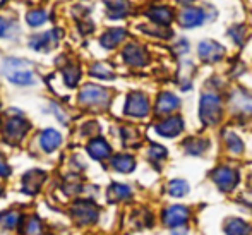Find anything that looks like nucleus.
Here are the masks:
<instances>
[{"instance_id":"obj_1","label":"nucleus","mask_w":252,"mask_h":235,"mask_svg":"<svg viewBox=\"0 0 252 235\" xmlns=\"http://www.w3.org/2000/svg\"><path fill=\"white\" fill-rule=\"evenodd\" d=\"M3 74L9 79V83L16 86H31L36 83L30 62H24L21 59H7L3 64Z\"/></svg>"},{"instance_id":"obj_2","label":"nucleus","mask_w":252,"mask_h":235,"mask_svg":"<svg viewBox=\"0 0 252 235\" xmlns=\"http://www.w3.org/2000/svg\"><path fill=\"white\" fill-rule=\"evenodd\" d=\"M199 117L206 126H215L221 119V100L215 93H204L199 105Z\"/></svg>"},{"instance_id":"obj_3","label":"nucleus","mask_w":252,"mask_h":235,"mask_svg":"<svg viewBox=\"0 0 252 235\" xmlns=\"http://www.w3.org/2000/svg\"><path fill=\"white\" fill-rule=\"evenodd\" d=\"M28 131H30V124L21 115H10L2 122V134L10 142H19L26 136Z\"/></svg>"},{"instance_id":"obj_4","label":"nucleus","mask_w":252,"mask_h":235,"mask_svg":"<svg viewBox=\"0 0 252 235\" xmlns=\"http://www.w3.org/2000/svg\"><path fill=\"white\" fill-rule=\"evenodd\" d=\"M70 213H72L74 220H76L79 225H93L98 220V206L94 204L90 199H79L72 204L70 208Z\"/></svg>"},{"instance_id":"obj_5","label":"nucleus","mask_w":252,"mask_h":235,"mask_svg":"<svg viewBox=\"0 0 252 235\" xmlns=\"http://www.w3.org/2000/svg\"><path fill=\"white\" fill-rule=\"evenodd\" d=\"M110 100V93L98 84H86L77 95V101L86 106H105Z\"/></svg>"},{"instance_id":"obj_6","label":"nucleus","mask_w":252,"mask_h":235,"mask_svg":"<svg viewBox=\"0 0 252 235\" xmlns=\"http://www.w3.org/2000/svg\"><path fill=\"white\" fill-rule=\"evenodd\" d=\"M126 115L136 117V119H143L150 113V100L141 91H134L127 96L126 100V108H124Z\"/></svg>"},{"instance_id":"obj_7","label":"nucleus","mask_w":252,"mask_h":235,"mask_svg":"<svg viewBox=\"0 0 252 235\" xmlns=\"http://www.w3.org/2000/svg\"><path fill=\"white\" fill-rule=\"evenodd\" d=\"M59 40H60L59 30H52V31H47V33L34 34L30 40V48L34 50V52H47V50L55 47Z\"/></svg>"},{"instance_id":"obj_8","label":"nucleus","mask_w":252,"mask_h":235,"mask_svg":"<svg viewBox=\"0 0 252 235\" xmlns=\"http://www.w3.org/2000/svg\"><path fill=\"white\" fill-rule=\"evenodd\" d=\"M189 218V209L186 206H170L163 213V223L170 229H179L184 227Z\"/></svg>"},{"instance_id":"obj_9","label":"nucleus","mask_w":252,"mask_h":235,"mask_svg":"<svg viewBox=\"0 0 252 235\" xmlns=\"http://www.w3.org/2000/svg\"><path fill=\"white\" fill-rule=\"evenodd\" d=\"M213 180L221 191L228 192L232 191L233 187L237 186V180H239V175H237L235 170L226 168V167H220L213 172Z\"/></svg>"},{"instance_id":"obj_10","label":"nucleus","mask_w":252,"mask_h":235,"mask_svg":"<svg viewBox=\"0 0 252 235\" xmlns=\"http://www.w3.org/2000/svg\"><path fill=\"white\" fill-rule=\"evenodd\" d=\"M197 53L204 62H218L225 55V48L213 40H204L197 47Z\"/></svg>"},{"instance_id":"obj_11","label":"nucleus","mask_w":252,"mask_h":235,"mask_svg":"<svg viewBox=\"0 0 252 235\" xmlns=\"http://www.w3.org/2000/svg\"><path fill=\"white\" fill-rule=\"evenodd\" d=\"M122 57L126 60V64H129L132 67H143L148 64V52L137 43L127 45L122 52Z\"/></svg>"},{"instance_id":"obj_12","label":"nucleus","mask_w":252,"mask_h":235,"mask_svg":"<svg viewBox=\"0 0 252 235\" xmlns=\"http://www.w3.org/2000/svg\"><path fill=\"white\" fill-rule=\"evenodd\" d=\"M155 129H156V133L163 137H175L182 133L184 120H182V117H168V119H165L163 122H159Z\"/></svg>"},{"instance_id":"obj_13","label":"nucleus","mask_w":252,"mask_h":235,"mask_svg":"<svg viewBox=\"0 0 252 235\" xmlns=\"http://www.w3.org/2000/svg\"><path fill=\"white\" fill-rule=\"evenodd\" d=\"M45 172H41V170H30V172H26L23 175V191L26 192V194L33 196L36 194L38 191H40L41 184L45 182Z\"/></svg>"},{"instance_id":"obj_14","label":"nucleus","mask_w":252,"mask_h":235,"mask_svg":"<svg viewBox=\"0 0 252 235\" xmlns=\"http://www.w3.org/2000/svg\"><path fill=\"white\" fill-rule=\"evenodd\" d=\"M86 151L93 160L101 162V160H106L112 155V146L106 142V139H103V137H93V139L88 142Z\"/></svg>"},{"instance_id":"obj_15","label":"nucleus","mask_w":252,"mask_h":235,"mask_svg":"<svg viewBox=\"0 0 252 235\" xmlns=\"http://www.w3.org/2000/svg\"><path fill=\"white\" fill-rule=\"evenodd\" d=\"M179 106H180V100L173 93L165 91V93H161L158 96V100H156L155 110L158 115H168V113L175 112Z\"/></svg>"},{"instance_id":"obj_16","label":"nucleus","mask_w":252,"mask_h":235,"mask_svg":"<svg viewBox=\"0 0 252 235\" xmlns=\"http://www.w3.org/2000/svg\"><path fill=\"white\" fill-rule=\"evenodd\" d=\"M179 23L184 28H196L204 23V12L197 7H187V9L180 10L179 14Z\"/></svg>"},{"instance_id":"obj_17","label":"nucleus","mask_w":252,"mask_h":235,"mask_svg":"<svg viewBox=\"0 0 252 235\" xmlns=\"http://www.w3.org/2000/svg\"><path fill=\"white\" fill-rule=\"evenodd\" d=\"M38 142H40V148L43 149L45 153H53L60 144H62V134H60L57 129L48 127V129H45L43 133L40 134Z\"/></svg>"},{"instance_id":"obj_18","label":"nucleus","mask_w":252,"mask_h":235,"mask_svg":"<svg viewBox=\"0 0 252 235\" xmlns=\"http://www.w3.org/2000/svg\"><path fill=\"white\" fill-rule=\"evenodd\" d=\"M126 36H127L126 30H122V28H112V30L105 31V33L101 34L100 45L106 50H112V48H115L117 45L122 43Z\"/></svg>"},{"instance_id":"obj_19","label":"nucleus","mask_w":252,"mask_h":235,"mask_svg":"<svg viewBox=\"0 0 252 235\" xmlns=\"http://www.w3.org/2000/svg\"><path fill=\"white\" fill-rule=\"evenodd\" d=\"M146 14L156 26H168L173 21V10L170 7H161V5L151 7Z\"/></svg>"},{"instance_id":"obj_20","label":"nucleus","mask_w":252,"mask_h":235,"mask_svg":"<svg viewBox=\"0 0 252 235\" xmlns=\"http://www.w3.org/2000/svg\"><path fill=\"white\" fill-rule=\"evenodd\" d=\"M113 170L117 172H122V173H129L136 168V160L132 158L130 155H115L110 162Z\"/></svg>"},{"instance_id":"obj_21","label":"nucleus","mask_w":252,"mask_h":235,"mask_svg":"<svg viewBox=\"0 0 252 235\" xmlns=\"http://www.w3.org/2000/svg\"><path fill=\"white\" fill-rule=\"evenodd\" d=\"M225 232L226 235H251V225L244 222V220L230 218L226 220Z\"/></svg>"},{"instance_id":"obj_22","label":"nucleus","mask_w":252,"mask_h":235,"mask_svg":"<svg viewBox=\"0 0 252 235\" xmlns=\"http://www.w3.org/2000/svg\"><path fill=\"white\" fill-rule=\"evenodd\" d=\"M105 2L106 9H108V16L112 19H120L129 12V3L126 0H105Z\"/></svg>"},{"instance_id":"obj_23","label":"nucleus","mask_w":252,"mask_h":235,"mask_svg":"<svg viewBox=\"0 0 252 235\" xmlns=\"http://www.w3.org/2000/svg\"><path fill=\"white\" fill-rule=\"evenodd\" d=\"M130 187L126 186V184H119V182H113L112 186L108 187L106 194H108L110 201H124V199H129L130 198Z\"/></svg>"},{"instance_id":"obj_24","label":"nucleus","mask_w":252,"mask_h":235,"mask_svg":"<svg viewBox=\"0 0 252 235\" xmlns=\"http://www.w3.org/2000/svg\"><path fill=\"white\" fill-rule=\"evenodd\" d=\"M19 213L14 211V209H5V211L0 213V227L5 230H14L19 225Z\"/></svg>"},{"instance_id":"obj_25","label":"nucleus","mask_w":252,"mask_h":235,"mask_svg":"<svg viewBox=\"0 0 252 235\" xmlns=\"http://www.w3.org/2000/svg\"><path fill=\"white\" fill-rule=\"evenodd\" d=\"M48 19L47 10L43 9H33L26 14V23L30 28H41Z\"/></svg>"},{"instance_id":"obj_26","label":"nucleus","mask_w":252,"mask_h":235,"mask_svg":"<svg viewBox=\"0 0 252 235\" xmlns=\"http://www.w3.org/2000/svg\"><path fill=\"white\" fill-rule=\"evenodd\" d=\"M62 76H63V83H65L67 86L76 88L81 79V69L77 66H67L65 69H63Z\"/></svg>"},{"instance_id":"obj_27","label":"nucleus","mask_w":252,"mask_h":235,"mask_svg":"<svg viewBox=\"0 0 252 235\" xmlns=\"http://www.w3.org/2000/svg\"><path fill=\"white\" fill-rule=\"evenodd\" d=\"M233 105L239 110H242V112L252 113V95L239 91V93L233 95Z\"/></svg>"},{"instance_id":"obj_28","label":"nucleus","mask_w":252,"mask_h":235,"mask_svg":"<svg viewBox=\"0 0 252 235\" xmlns=\"http://www.w3.org/2000/svg\"><path fill=\"white\" fill-rule=\"evenodd\" d=\"M90 74L93 77H98V79H113V70H112V67L108 66V64H101V62H98V64H93L91 66V69H90Z\"/></svg>"},{"instance_id":"obj_29","label":"nucleus","mask_w":252,"mask_h":235,"mask_svg":"<svg viewBox=\"0 0 252 235\" xmlns=\"http://www.w3.org/2000/svg\"><path fill=\"white\" fill-rule=\"evenodd\" d=\"M26 235H43V223L38 216H30L26 222V229H24Z\"/></svg>"},{"instance_id":"obj_30","label":"nucleus","mask_w":252,"mask_h":235,"mask_svg":"<svg viewBox=\"0 0 252 235\" xmlns=\"http://www.w3.org/2000/svg\"><path fill=\"white\" fill-rule=\"evenodd\" d=\"M168 192L173 198H182L189 192V186H187L186 180H172L168 184Z\"/></svg>"},{"instance_id":"obj_31","label":"nucleus","mask_w":252,"mask_h":235,"mask_svg":"<svg viewBox=\"0 0 252 235\" xmlns=\"http://www.w3.org/2000/svg\"><path fill=\"white\" fill-rule=\"evenodd\" d=\"M225 141H226V146H228V149L232 153H237V155H239V153L244 151V144H242V141H240V137L237 136V134L226 133Z\"/></svg>"},{"instance_id":"obj_32","label":"nucleus","mask_w":252,"mask_h":235,"mask_svg":"<svg viewBox=\"0 0 252 235\" xmlns=\"http://www.w3.org/2000/svg\"><path fill=\"white\" fill-rule=\"evenodd\" d=\"M206 148H208V141L190 139L186 142V149L190 153V155H201V153L206 151Z\"/></svg>"},{"instance_id":"obj_33","label":"nucleus","mask_w":252,"mask_h":235,"mask_svg":"<svg viewBox=\"0 0 252 235\" xmlns=\"http://www.w3.org/2000/svg\"><path fill=\"white\" fill-rule=\"evenodd\" d=\"M148 155H150L151 160H163L166 156V149L163 148V146H159V144H151Z\"/></svg>"},{"instance_id":"obj_34","label":"nucleus","mask_w":252,"mask_h":235,"mask_svg":"<svg viewBox=\"0 0 252 235\" xmlns=\"http://www.w3.org/2000/svg\"><path fill=\"white\" fill-rule=\"evenodd\" d=\"M10 31V23L5 19V17L0 16V38H5Z\"/></svg>"},{"instance_id":"obj_35","label":"nucleus","mask_w":252,"mask_h":235,"mask_svg":"<svg viewBox=\"0 0 252 235\" xmlns=\"http://www.w3.org/2000/svg\"><path fill=\"white\" fill-rule=\"evenodd\" d=\"M10 175V168L9 165L5 163V160L2 158V155H0V177H9Z\"/></svg>"},{"instance_id":"obj_36","label":"nucleus","mask_w":252,"mask_h":235,"mask_svg":"<svg viewBox=\"0 0 252 235\" xmlns=\"http://www.w3.org/2000/svg\"><path fill=\"white\" fill-rule=\"evenodd\" d=\"M173 235H187V229L186 227H179V229H173Z\"/></svg>"},{"instance_id":"obj_37","label":"nucleus","mask_w":252,"mask_h":235,"mask_svg":"<svg viewBox=\"0 0 252 235\" xmlns=\"http://www.w3.org/2000/svg\"><path fill=\"white\" fill-rule=\"evenodd\" d=\"M180 3H189V2H192V0H179Z\"/></svg>"},{"instance_id":"obj_38","label":"nucleus","mask_w":252,"mask_h":235,"mask_svg":"<svg viewBox=\"0 0 252 235\" xmlns=\"http://www.w3.org/2000/svg\"><path fill=\"white\" fill-rule=\"evenodd\" d=\"M2 194H3V189H2V186H0V198H2Z\"/></svg>"}]
</instances>
